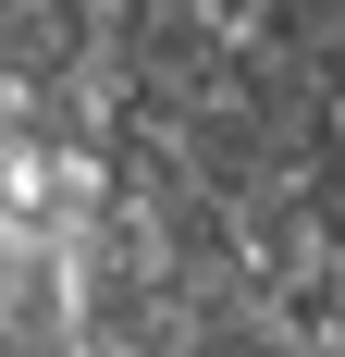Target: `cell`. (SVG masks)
Returning a JSON list of instances; mask_svg holds the SVG:
<instances>
[{
    "label": "cell",
    "mask_w": 345,
    "mask_h": 357,
    "mask_svg": "<svg viewBox=\"0 0 345 357\" xmlns=\"http://www.w3.org/2000/svg\"><path fill=\"white\" fill-rule=\"evenodd\" d=\"M210 13H222V25H247V13H259V0H210Z\"/></svg>",
    "instance_id": "6da1fadb"
}]
</instances>
